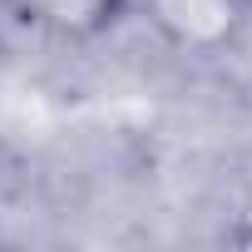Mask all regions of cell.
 Returning <instances> with one entry per match:
<instances>
[{"label":"cell","mask_w":252,"mask_h":252,"mask_svg":"<svg viewBox=\"0 0 252 252\" xmlns=\"http://www.w3.org/2000/svg\"><path fill=\"white\" fill-rule=\"evenodd\" d=\"M139 20L178 60H218L252 30V0H139Z\"/></svg>","instance_id":"1"},{"label":"cell","mask_w":252,"mask_h":252,"mask_svg":"<svg viewBox=\"0 0 252 252\" xmlns=\"http://www.w3.org/2000/svg\"><path fill=\"white\" fill-rule=\"evenodd\" d=\"M15 25L60 40V45H94L114 35L129 15H139V0H5Z\"/></svg>","instance_id":"2"}]
</instances>
